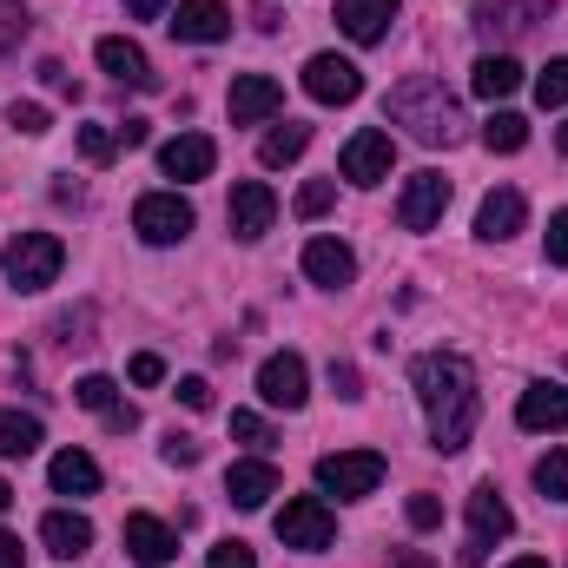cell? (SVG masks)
Segmentation results:
<instances>
[{"instance_id": "6da1fadb", "label": "cell", "mask_w": 568, "mask_h": 568, "mask_svg": "<svg viewBox=\"0 0 568 568\" xmlns=\"http://www.w3.org/2000/svg\"><path fill=\"white\" fill-rule=\"evenodd\" d=\"M410 390H417V404H424V417H429V449H443V456L469 449L476 417H483V390H476L469 357H456V351L417 357L410 364Z\"/></svg>"}, {"instance_id": "7a4b0ae2", "label": "cell", "mask_w": 568, "mask_h": 568, "mask_svg": "<svg viewBox=\"0 0 568 568\" xmlns=\"http://www.w3.org/2000/svg\"><path fill=\"white\" fill-rule=\"evenodd\" d=\"M397 126H410V140L424 145H456L463 140V100L443 87V80H429V73H410L404 87H390V106H384Z\"/></svg>"}, {"instance_id": "3957f363", "label": "cell", "mask_w": 568, "mask_h": 568, "mask_svg": "<svg viewBox=\"0 0 568 568\" xmlns=\"http://www.w3.org/2000/svg\"><path fill=\"white\" fill-rule=\"evenodd\" d=\"M0 265H7V284L13 291H47V284L60 278V265H67V245L53 232H13Z\"/></svg>"}, {"instance_id": "277c9868", "label": "cell", "mask_w": 568, "mask_h": 568, "mask_svg": "<svg viewBox=\"0 0 568 568\" xmlns=\"http://www.w3.org/2000/svg\"><path fill=\"white\" fill-rule=\"evenodd\" d=\"M377 483H384V456L377 449H331V456H317V489L337 496V503H364V496H377Z\"/></svg>"}, {"instance_id": "5b68a950", "label": "cell", "mask_w": 568, "mask_h": 568, "mask_svg": "<svg viewBox=\"0 0 568 568\" xmlns=\"http://www.w3.org/2000/svg\"><path fill=\"white\" fill-rule=\"evenodd\" d=\"M509 529H516V516H509V503L496 496V483L469 489V536H463L456 562H463V568H483V562H489V549H496V542H509Z\"/></svg>"}, {"instance_id": "8992f818", "label": "cell", "mask_w": 568, "mask_h": 568, "mask_svg": "<svg viewBox=\"0 0 568 568\" xmlns=\"http://www.w3.org/2000/svg\"><path fill=\"white\" fill-rule=\"evenodd\" d=\"M331 536H337V516H331V503L324 496H291L278 509V542L284 549H331Z\"/></svg>"}, {"instance_id": "52a82bcc", "label": "cell", "mask_w": 568, "mask_h": 568, "mask_svg": "<svg viewBox=\"0 0 568 568\" xmlns=\"http://www.w3.org/2000/svg\"><path fill=\"white\" fill-rule=\"evenodd\" d=\"M304 93H311L317 106H351V100L364 93V73H357V60H344V53H311V60H304Z\"/></svg>"}, {"instance_id": "ba28073f", "label": "cell", "mask_w": 568, "mask_h": 568, "mask_svg": "<svg viewBox=\"0 0 568 568\" xmlns=\"http://www.w3.org/2000/svg\"><path fill=\"white\" fill-rule=\"evenodd\" d=\"M192 225L199 219H192V205L179 192H145L140 205H133V232H140L145 245H179Z\"/></svg>"}, {"instance_id": "9c48e42d", "label": "cell", "mask_w": 568, "mask_h": 568, "mask_svg": "<svg viewBox=\"0 0 568 568\" xmlns=\"http://www.w3.org/2000/svg\"><path fill=\"white\" fill-rule=\"evenodd\" d=\"M556 13V0H476V33L489 40H523Z\"/></svg>"}, {"instance_id": "30bf717a", "label": "cell", "mask_w": 568, "mask_h": 568, "mask_svg": "<svg viewBox=\"0 0 568 568\" xmlns=\"http://www.w3.org/2000/svg\"><path fill=\"white\" fill-rule=\"evenodd\" d=\"M225 219H232V239L258 245V239L272 232V219H278V192H272L265 179H245V185H232V205H225Z\"/></svg>"}, {"instance_id": "8fae6325", "label": "cell", "mask_w": 568, "mask_h": 568, "mask_svg": "<svg viewBox=\"0 0 568 568\" xmlns=\"http://www.w3.org/2000/svg\"><path fill=\"white\" fill-rule=\"evenodd\" d=\"M390 165H397V145H390V133H377V126L351 133L344 159H337V172H344L351 185H384V179H390Z\"/></svg>"}, {"instance_id": "7c38bea8", "label": "cell", "mask_w": 568, "mask_h": 568, "mask_svg": "<svg viewBox=\"0 0 568 568\" xmlns=\"http://www.w3.org/2000/svg\"><path fill=\"white\" fill-rule=\"evenodd\" d=\"M443 212H449V179L443 172H410L404 179V199H397V225L404 232H429Z\"/></svg>"}, {"instance_id": "4fadbf2b", "label": "cell", "mask_w": 568, "mask_h": 568, "mask_svg": "<svg viewBox=\"0 0 568 568\" xmlns=\"http://www.w3.org/2000/svg\"><path fill=\"white\" fill-rule=\"evenodd\" d=\"M258 397H265L272 410H304V397H311V371H304L297 351H278V357L258 364Z\"/></svg>"}, {"instance_id": "5bb4252c", "label": "cell", "mask_w": 568, "mask_h": 568, "mask_svg": "<svg viewBox=\"0 0 568 568\" xmlns=\"http://www.w3.org/2000/svg\"><path fill=\"white\" fill-rule=\"evenodd\" d=\"M172 40H192V47H219L232 33V7L225 0H179L172 7Z\"/></svg>"}, {"instance_id": "9a60e30c", "label": "cell", "mask_w": 568, "mask_h": 568, "mask_svg": "<svg viewBox=\"0 0 568 568\" xmlns=\"http://www.w3.org/2000/svg\"><path fill=\"white\" fill-rule=\"evenodd\" d=\"M225 106H232V126H265V120L284 106V87L272 80V73H239Z\"/></svg>"}, {"instance_id": "2e32d148", "label": "cell", "mask_w": 568, "mask_h": 568, "mask_svg": "<svg viewBox=\"0 0 568 568\" xmlns=\"http://www.w3.org/2000/svg\"><path fill=\"white\" fill-rule=\"evenodd\" d=\"M529 225V199L516 192V185H496L483 205H476V239H489V245H503V239H516Z\"/></svg>"}, {"instance_id": "e0dca14e", "label": "cell", "mask_w": 568, "mask_h": 568, "mask_svg": "<svg viewBox=\"0 0 568 568\" xmlns=\"http://www.w3.org/2000/svg\"><path fill=\"white\" fill-rule=\"evenodd\" d=\"M304 278L324 284V291H344V284L357 278V252L344 239H311L304 245Z\"/></svg>"}, {"instance_id": "ac0fdd59", "label": "cell", "mask_w": 568, "mask_h": 568, "mask_svg": "<svg viewBox=\"0 0 568 568\" xmlns=\"http://www.w3.org/2000/svg\"><path fill=\"white\" fill-rule=\"evenodd\" d=\"M212 165H219V145L205 133H179V140L159 145V172L165 179H212Z\"/></svg>"}, {"instance_id": "d6986e66", "label": "cell", "mask_w": 568, "mask_h": 568, "mask_svg": "<svg viewBox=\"0 0 568 568\" xmlns=\"http://www.w3.org/2000/svg\"><path fill=\"white\" fill-rule=\"evenodd\" d=\"M93 53H100V67H106V73H113L120 87H140V93H152V87H159V73H152V60H145V47H133V40H120V33H106V40H100Z\"/></svg>"}, {"instance_id": "ffe728a7", "label": "cell", "mask_w": 568, "mask_h": 568, "mask_svg": "<svg viewBox=\"0 0 568 568\" xmlns=\"http://www.w3.org/2000/svg\"><path fill=\"white\" fill-rule=\"evenodd\" d=\"M120 536H126V556L145 562V568H165L172 556H179V536H172L159 516H126V529H120Z\"/></svg>"}, {"instance_id": "44dd1931", "label": "cell", "mask_w": 568, "mask_h": 568, "mask_svg": "<svg viewBox=\"0 0 568 568\" xmlns=\"http://www.w3.org/2000/svg\"><path fill=\"white\" fill-rule=\"evenodd\" d=\"M397 20V0H337V27L357 40V47H377Z\"/></svg>"}, {"instance_id": "7402d4cb", "label": "cell", "mask_w": 568, "mask_h": 568, "mask_svg": "<svg viewBox=\"0 0 568 568\" xmlns=\"http://www.w3.org/2000/svg\"><path fill=\"white\" fill-rule=\"evenodd\" d=\"M225 496L239 503V509H265L272 496H278V469L258 456V463H232L225 469Z\"/></svg>"}, {"instance_id": "603a6c76", "label": "cell", "mask_w": 568, "mask_h": 568, "mask_svg": "<svg viewBox=\"0 0 568 568\" xmlns=\"http://www.w3.org/2000/svg\"><path fill=\"white\" fill-rule=\"evenodd\" d=\"M40 542H47V556L73 562V556H87V549H93V523H87L80 509H53V516L40 523Z\"/></svg>"}, {"instance_id": "cb8c5ba5", "label": "cell", "mask_w": 568, "mask_h": 568, "mask_svg": "<svg viewBox=\"0 0 568 568\" xmlns=\"http://www.w3.org/2000/svg\"><path fill=\"white\" fill-rule=\"evenodd\" d=\"M523 429H568V384H529L516 404Z\"/></svg>"}, {"instance_id": "d4e9b609", "label": "cell", "mask_w": 568, "mask_h": 568, "mask_svg": "<svg viewBox=\"0 0 568 568\" xmlns=\"http://www.w3.org/2000/svg\"><path fill=\"white\" fill-rule=\"evenodd\" d=\"M47 483H53V496H93L100 489V463L87 449H60L47 463Z\"/></svg>"}, {"instance_id": "484cf974", "label": "cell", "mask_w": 568, "mask_h": 568, "mask_svg": "<svg viewBox=\"0 0 568 568\" xmlns=\"http://www.w3.org/2000/svg\"><path fill=\"white\" fill-rule=\"evenodd\" d=\"M469 87H476V100H509V93L523 87V67H516L509 53H483L476 73H469Z\"/></svg>"}, {"instance_id": "4316f807", "label": "cell", "mask_w": 568, "mask_h": 568, "mask_svg": "<svg viewBox=\"0 0 568 568\" xmlns=\"http://www.w3.org/2000/svg\"><path fill=\"white\" fill-rule=\"evenodd\" d=\"M47 443V429L33 410H0V456H33Z\"/></svg>"}, {"instance_id": "83f0119b", "label": "cell", "mask_w": 568, "mask_h": 568, "mask_svg": "<svg viewBox=\"0 0 568 568\" xmlns=\"http://www.w3.org/2000/svg\"><path fill=\"white\" fill-rule=\"evenodd\" d=\"M311 145V126H297V120H284V126H272L265 140H258V165H291L297 152Z\"/></svg>"}, {"instance_id": "f1b7e54d", "label": "cell", "mask_w": 568, "mask_h": 568, "mask_svg": "<svg viewBox=\"0 0 568 568\" xmlns=\"http://www.w3.org/2000/svg\"><path fill=\"white\" fill-rule=\"evenodd\" d=\"M483 145H489V152H523V145H529V120H523V113H496V120L483 126Z\"/></svg>"}, {"instance_id": "f546056e", "label": "cell", "mask_w": 568, "mask_h": 568, "mask_svg": "<svg viewBox=\"0 0 568 568\" xmlns=\"http://www.w3.org/2000/svg\"><path fill=\"white\" fill-rule=\"evenodd\" d=\"M73 404L113 417V410H120V384H113V377H80V384H73Z\"/></svg>"}, {"instance_id": "4dcf8cb0", "label": "cell", "mask_w": 568, "mask_h": 568, "mask_svg": "<svg viewBox=\"0 0 568 568\" xmlns=\"http://www.w3.org/2000/svg\"><path fill=\"white\" fill-rule=\"evenodd\" d=\"M536 489H542L549 503H568V449H549V456L536 463Z\"/></svg>"}, {"instance_id": "1f68e13d", "label": "cell", "mask_w": 568, "mask_h": 568, "mask_svg": "<svg viewBox=\"0 0 568 568\" xmlns=\"http://www.w3.org/2000/svg\"><path fill=\"white\" fill-rule=\"evenodd\" d=\"M536 100H542L549 113H556V106H568V53H562V60H549V67L536 73Z\"/></svg>"}, {"instance_id": "d6a6232c", "label": "cell", "mask_w": 568, "mask_h": 568, "mask_svg": "<svg viewBox=\"0 0 568 568\" xmlns=\"http://www.w3.org/2000/svg\"><path fill=\"white\" fill-rule=\"evenodd\" d=\"M337 205V185L331 179H311V185H297V219H324Z\"/></svg>"}, {"instance_id": "836d02e7", "label": "cell", "mask_w": 568, "mask_h": 568, "mask_svg": "<svg viewBox=\"0 0 568 568\" xmlns=\"http://www.w3.org/2000/svg\"><path fill=\"white\" fill-rule=\"evenodd\" d=\"M113 152H120V133L113 126H80V159L87 165H106Z\"/></svg>"}, {"instance_id": "e575fe53", "label": "cell", "mask_w": 568, "mask_h": 568, "mask_svg": "<svg viewBox=\"0 0 568 568\" xmlns=\"http://www.w3.org/2000/svg\"><path fill=\"white\" fill-rule=\"evenodd\" d=\"M7 126H13V133H27V140H40V133H47V106L13 100V106H7Z\"/></svg>"}, {"instance_id": "d590c367", "label": "cell", "mask_w": 568, "mask_h": 568, "mask_svg": "<svg viewBox=\"0 0 568 568\" xmlns=\"http://www.w3.org/2000/svg\"><path fill=\"white\" fill-rule=\"evenodd\" d=\"M232 436L252 443V449H272V424H265L258 410H232Z\"/></svg>"}, {"instance_id": "8d00e7d4", "label": "cell", "mask_w": 568, "mask_h": 568, "mask_svg": "<svg viewBox=\"0 0 568 568\" xmlns=\"http://www.w3.org/2000/svg\"><path fill=\"white\" fill-rule=\"evenodd\" d=\"M20 33H27V7L20 0H0V53H13Z\"/></svg>"}, {"instance_id": "74e56055", "label": "cell", "mask_w": 568, "mask_h": 568, "mask_svg": "<svg viewBox=\"0 0 568 568\" xmlns=\"http://www.w3.org/2000/svg\"><path fill=\"white\" fill-rule=\"evenodd\" d=\"M542 252H549V265H568V205H562V212H549V232H542Z\"/></svg>"}, {"instance_id": "f35d334b", "label": "cell", "mask_w": 568, "mask_h": 568, "mask_svg": "<svg viewBox=\"0 0 568 568\" xmlns=\"http://www.w3.org/2000/svg\"><path fill=\"white\" fill-rule=\"evenodd\" d=\"M404 516H410V529H443V503H436V496H424V489L404 503Z\"/></svg>"}, {"instance_id": "ab89813d", "label": "cell", "mask_w": 568, "mask_h": 568, "mask_svg": "<svg viewBox=\"0 0 568 568\" xmlns=\"http://www.w3.org/2000/svg\"><path fill=\"white\" fill-rule=\"evenodd\" d=\"M205 568H258V556H252L245 542H219V549L205 556Z\"/></svg>"}, {"instance_id": "60d3db41", "label": "cell", "mask_w": 568, "mask_h": 568, "mask_svg": "<svg viewBox=\"0 0 568 568\" xmlns=\"http://www.w3.org/2000/svg\"><path fill=\"white\" fill-rule=\"evenodd\" d=\"M179 404L185 410H212V384L205 377H179Z\"/></svg>"}, {"instance_id": "b9f144b4", "label": "cell", "mask_w": 568, "mask_h": 568, "mask_svg": "<svg viewBox=\"0 0 568 568\" xmlns=\"http://www.w3.org/2000/svg\"><path fill=\"white\" fill-rule=\"evenodd\" d=\"M165 463H172V469H192V463H199V443L172 429V436H165Z\"/></svg>"}, {"instance_id": "7bdbcfd3", "label": "cell", "mask_w": 568, "mask_h": 568, "mask_svg": "<svg viewBox=\"0 0 568 568\" xmlns=\"http://www.w3.org/2000/svg\"><path fill=\"white\" fill-rule=\"evenodd\" d=\"M331 390H337L344 404H357V397H364V390H357V371H351V364H337V357H331Z\"/></svg>"}, {"instance_id": "ee69618b", "label": "cell", "mask_w": 568, "mask_h": 568, "mask_svg": "<svg viewBox=\"0 0 568 568\" xmlns=\"http://www.w3.org/2000/svg\"><path fill=\"white\" fill-rule=\"evenodd\" d=\"M159 377H165V364H159L152 351H140V357H133V384H159Z\"/></svg>"}, {"instance_id": "f6af8a7d", "label": "cell", "mask_w": 568, "mask_h": 568, "mask_svg": "<svg viewBox=\"0 0 568 568\" xmlns=\"http://www.w3.org/2000/svg\"><path fill=\"white\" fill-rule=\"evenodd\" d=\"M27 562V549H20V536H7V529H0V568H20Z\"/></svg>"}, {"instance_id": "bcb514c9", "label": "cell", "mask_w": 568, "mask_h": 568, "mask_svg": "<svg viewBox=\"0 0 568 568\" xmlns=\"http://www.w3.org/2000/svg\"><path fill=\"white\" fill-rule=\"evenodd\" d=\"M113 133H120V145H145L152 126H145V120H126V126H113Z\"/></svg>"}, {"instance_id": "7dc6e473", "label": "cell", "mask_w": 568, "mask_h": 568, "mask_svg": "<svg viewBox=\"0 0 568 568\" xmlns=\"http://www.w3.org/2000/svg\"><path fill=\"white\" fill-rule=\"evenodd\" d=\"M126 13H133V20H159V13H165V0H126Z\"/></svg>"}, {"instance_id": "c3c4849f", "label": "cell", "mask_w": 568, "mask_h": 568, "mask_svg": "<svg viewBox=\"0 0 568 568\" xmlns=\"http://www.w3.org/2000/svg\"><path fill=\"white\" fill-rule=\"evenodd\" d=\"M397 568H436V562H429L424 549H404V556H397Z\"/></svg>"}, {"instance_id": "681fc988", "label": "cell", "mask_w": 568, "mask_h": 568, "mask_svg": "<svg viewBox=\"0 0 568 568\" xmlns=\"http://www.w3.org/2000/svg\"><path fill=\"white\" fill-rule=\"evenodd\" d=\"M509 568H549V562H542V556H516Z\"/></svg>"}, {"instance_id": "f907efd6", "label": "cell", "mask_w": 568, "mask_h": 568, "mask_svg": "<svg viewBox=\"0 0 568 568\" xmlns=\"http://www.w3.org/2000/svg\"><path fill=\"white\" fill-rule=\"evenodd\" d=\"M7 503H13V489H7V483H0V516H7Z\"/></svg>"}, {"instance_id": "816d5d0a", "label": "cell", "mask_w": 568, "mask_h": 568, "mask_svg": "<svg viewBox=\"0 0 568 568\" xmlns=\"http://www.w3.org/2000/svg\"><path fill=\"white\" fill-rule=\"evenodd\" d=\"M556 145H562V152H568V120H562V126H556Z\"/></svg>"}]
</instances>
